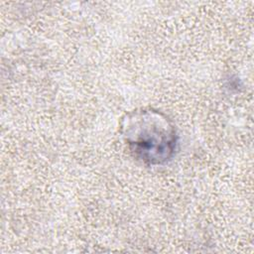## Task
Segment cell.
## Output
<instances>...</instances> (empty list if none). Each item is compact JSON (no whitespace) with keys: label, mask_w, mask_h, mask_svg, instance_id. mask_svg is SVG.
Masks as SVG:
<instances>
[{"label":"cell","mask_w":254,"mask_h":254,"mask_svg":"<svg viewBox=\"0 0 254 254\" xmlns=\"http://www.w3.org/2000/svg\"><path fill=\"white\" fill-rule=\"evenodd\" d=\"M120 134L132 156L150 166L168 163L177 150L174 124L165 114L151 108L127 113L121 119Z\"/></svg>","instance_id":"obj_1"}]
</instances>
